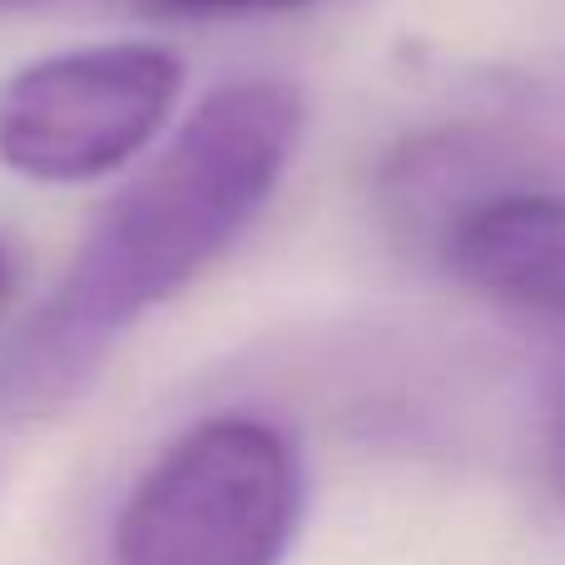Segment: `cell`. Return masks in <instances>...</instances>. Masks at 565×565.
<instances>
[{"instance_id": "8992f818", "label": "cell", "mask_w": 565, "mask_h": 565, "mask_svg": "<svg viewBox=\"0 0 565 565\" xmlns=\"http://www.w3.org/2000/svg\"><path fill=\"white\" fill-rule=\"evenodd\" d=\"M10 298H15V264H10V248H6V238H0V318H6Z\"/></svg>"}, {"instance_id": "7a4b0ae2", "label": "cell", "mask_w": 565, "mask_h": 565, "mask_svg": "<svg viewBox=\"0 0 565 565\" xmlns=\"http://www.w3.org/2000/svg\"><path fill=\"white\" fill-rule=\"evenodd\" d=\"M302 501L308 481L288 431L264 417H209L135 481L109 565H282Z\"/></svg>"}, {"instance_id": "277c9868", "label": "cell", "mask_w": 565, "mask_h": 565, "mask_svg": "<svg viewBox=\"0 0 565 565\" xmlns=\"http://www.w3.org/2000/svg\"><path fill=\"white\" fill-rule=\"evenodd\" d=\"M431 248L481 298L565 322V189L541 179L497 189L461 209Z\"/></svg>"}, {"instance_id": "5b68a950", "label": "cell", "mask_w": 565, "mask_h": 565, "mask_svg": "<svg viewBox=\"0 0 565 565\" xmlns=\"http://www.w3.org/2000/svg\"><path fill=\"white\" fill-rule=\"evenodd\" d=\"M318 0H135V10L159 20H224V15H278V10H302Z\"/></svg>"}, {"instance_id": "3957f363", "label": "cell", "mask_w": 565, "mask_h": 565, "mask_svg": "<svg viewBox=\"0 0 565 565\" xmlns=\"http://www.w3.org/2000/svg\"><path fill=\"white\" fill-rule=\"evenodd\" d=\"M184 60L154 40L60 50L0 85V164L35 184H95L164 129Z\"/></svg>"}, {"instance_id": "6da1fadb", "label": "cell", "mask_w": 565, "mask_h": 565, "mask_svg": "<svg viewBox=\"0 0 565 565\" xmlns=\"http://www.w3.org/2000/svg\"><path fill=\"white\" fill-rule=\"evenodd\" d=\"M292 79L214 85L164 154L89 224L50 298L0 348V417L25 427L75 407L125 332L194 288L274 204L302 145Z\"/></svg>"}, {"instance_id": "52a82bcc", "label": "cell", "mask_w": 565, "mask_h": 565, "mask_svg": "<svg viewBox=\"0 0 565 565\" xmlns=\"http://www.w3.org/2000/svg\"><path fill=\"white\" fill-rule=\"evenodd\" d=\"M30 6H45V0H0V10H30Z\"/></svg>"}]
</instances>
